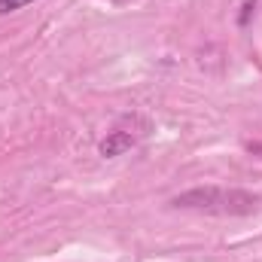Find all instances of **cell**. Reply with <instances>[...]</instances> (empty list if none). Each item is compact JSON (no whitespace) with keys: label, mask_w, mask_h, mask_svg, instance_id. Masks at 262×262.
<instances>
[{"label":"cell","mask_w":262,"mask_h":262,"mask_svg":"<svg viewBox=\"0 0 262 262\" xmlns=\"http://www.w3.org/2000/svg\"><path fill=\"white\" fill-rule=\"evenodd\" d=\"M180 210H201V213H213V216H247L256 210L259 198L244 192V189H223V186H195L189 192L171 201Z\"/></svg>","instance_id":"1"},{"label":"cell","mask_w":262,"mask_h":262,"mask_svg":"<svg viewBox=\"0 0 262 262\" xmlns=\"http://www.w3.org/2000/svg\"><path fill=\"white\" fill-rule=\"evenodd\" d=\"M146 134V128L140 131H128V128H113L104 140H101V156H107V159H113V156H122V152H128L131 146H137V140Z\"/></svg>","instance_id":"2"},{"label":"cell","mask_w":262,"mask_h":262,"mask_svg":"<svg viewBox=\"0 0 262 262\" xmlns=\"http://www.w3.org/2000/svg\"><path fill=\"white\" fill-rule=\"evenodd\" d=\"M28 3H34V0H0V15H9V12L21 9V6H28Z\"/></svg>","instance_id":"3"},{"label":"cell","mask_w":262,"mask_h":262,"mask_svg":"<svg viewBox=\"0 0 262 262\" xmlns=\"http://www.w3.org/2000/svg\"><path fill=\"white\" fill-rule=\"evenodd\" d=\"M253 6H256V0H247V3H244V15H241V25L247 21V15H250V9H253Z\"/></svg>","instance_id":"4"},{"label":"cell","mask_w":262,"mask_h":262,"mask_svg":"<svg viewBox=\"0 0 262 262\" xmlns=\"http://www.w3.org/2000/svg\"><path fill=\"white\" fill-rule=\"evenodd\" d=\"M110 3H128V0H110Z\"/></svg>","instance_id":"5"}]
</instances>
